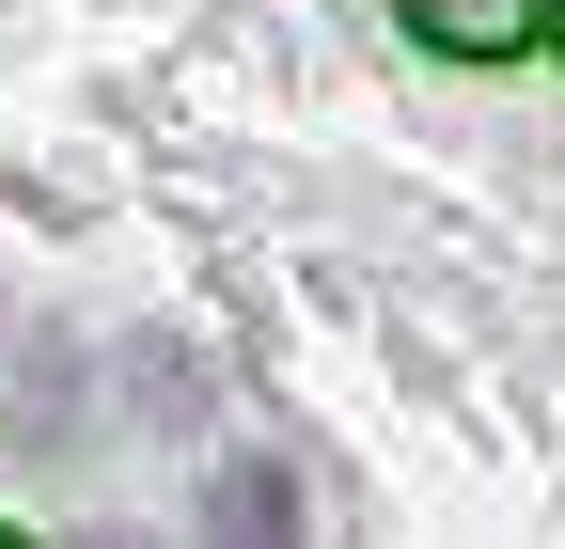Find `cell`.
Instances as JSON below:
<instances>
[{
  "mask_svg": "<svg viewBox=\"0 0 565 549\" xmlns=\"http://www.w3.org/2000/svg\"><path fill=\"white\" fill-rule=\"evenodd\" d=\"M221 534L236 549H282V487H267V471H221Z\"/></svg>",
  "mask_w": 565,
  "mask_h": 549,
  "instance_id": "obj_2",
  "label": "cell"
},
{
  "mask_svg": "<svg viewBox=\"0 0 565 549\" xmlns=\"http://www.w3.org/2000/svg\"><path fill=\"white\" fill-rule=\"evenodd\" d=\"M534 17H550V32H565V0H534Z\"/></svg>",
  "mask_w": 565,
  "mask_h": 549,
  "instance_id": "obj_3",
  "label": "cell"
},
{
  "mask_svg": "<svg viewBox=\"0 0 565 549\" xmlns=\"http://www.w3.org/2000/svg\"><path fill=\"white\" fill-rule=\"evenodd\" d=\"M408 17H424V47H456V63H519L534 0H408Z\"/></svg>",
  "mask_w": 565,
  "mask_h": 549,
  "instance_id": "obj_1",
  "label": "cell"
},
{
  "mask_svg": "<svg viewBox=\"0 0 565 549\" xmlns=\"http://www.w3.org/2000/svg\"><path fill=\"white\" fill-rule=\"evenodd\" d=\"M0 549H17V534H0Z\"/></svg>",
  "mask_w": 565,
  "mask_h": 549,
  "instance_id": "obj_4",
  "label": "cell"
}]
</instances>
